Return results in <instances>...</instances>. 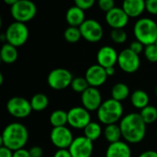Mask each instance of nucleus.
<instances>
[{
	"instance_id": "obj_1",
	"label": "nucleus",
	"mask_w": 157,
	"mask_h": 157,
	"mask_svg": "<svg viewBox=\"0 0 157 157\" xmlns=\"http://www.w3.org/2000/svg\"><path fill=\"white\" fill-rule=\"evenodd\" d=\"M146 125L140 113L127 114L120 122L122 138L130 144L141 143L146 134Z\"/></svg>"
},
{
	"instance_id": "obj_2",
	"label": "nucleus",
	"mask_w": 157,
	"mask_h": 157,
	"mask_svg": "<svg viewBox=\"0 0 157 157\" xmlns=\"http://www.w3.org/2000/svg\"><path fill=\"white\" fill-rule=\"evenodd\" d=\"M29 139V132L25 125L19 122L8 124L3 131L0 138L1 146L15 152L23 149Z\"/></svg>"
},
{
	"instance_id": "obj_3",
	"label": "nucleus",
	"mask_w": 157,
	"mask_h": 157,
	"mask_svg": "<svg viewBox=\"0 0 157 157\" xmlns=\"http://www.w3.org/2000/svg\"><path fill=\"white\" fill-rule=\"evenodd\" d=\"M133 33L136 40L144 46L155 44L157 40V23L152 18L142 17L135 22Z\"/></svg>"
},
{
	"instance_id": "obj_4",
	"label": "nucleus",
	"mask_w": 157,
	"mask_h": 157,
	"mask_svg": "<svg viewBox=\"0 0 157 157\" xmlns=\"http://www.w3.org/2000/svg\"><path fill=\"white\" fill-rule=\"evenodd\" d=\"M123 115V106L121 102L113 98L103 101L99 109H98V118L103 124L110 125L116 124L121 120Z\"/></svg>"
},
{
	"instance_id": "obj_5",
	"label": "nucleus",
	"mask_w": 157,
	"mask_h": 157,
	"mask_svg": "<svg viewBox=\"0 0 157 157\" xmlns=\"http://www.w3.org/2000/svg\"><path fill=\"white\" fill-rule=\"evenodd\" d=\"M5 36L6 43L17 48L27 42L29 36V31L25 23L15 21L7 27Z\"/></svg>"
},
{
	"instance_id": "obj_6",
	"label": "nucleus",
	"mask_w": 157,
	"mask_h": 157,
	"mask_svg": "<svg viewBox=\"0 0 157 157\" xmlns=\"http://www.w3.org/2000/svg\"><path fill=\"white\" fill-rule=\"evenodd\" d=\"M10 13L16 21L26 23L36 16L37 6L29 0H17V3L10 7Z\"/></svg>"
},
{
	"instance_id": "obj_7",
	"label": "nucleus",
	"mask_w": 157,
	"mask_h": 157,
	"mask_svg": "<svg viewBox=\"0 0 157 157\" xmlns=\"http://www.w3.org/2000/svg\"><path fill=\"white\" fill-rule=\"evenodd\" d=\"M73 79V75L69 70L65 68H55L49 73L47 83L54 90H63L71 86Z\"/></svg>"
},
{
	"instance_id": "obj_8",
	"label": "nucleus",
	"mask_w": 157,
	"mask_h": 157,
	"mask_svg": "<svg viewBox=\"0 0 157 157\" xmlns=\"http://www.w3.org/2000/svg\"><path fill=\"white\" fill-rule=\"evenodd\" d=\"M6 109L8 113L18 119L27 118L32 111L30 101L21 97H13L6 103Z\"/></svg>"
},
{
	"instance_id": "obj_9",
	"label": "nucleus",
	"mask_w": 157,
	"mask_h": 157,
	"mask_svg": "<svg viewBox=\"0 0 157 157\" xmlns=\"http://www.w3.org/2000/svg\"><path fill=\"white\" fill-rule=\"evenodd\" d=\"M118 64L123 72L132 74L140 68L141 60L138 54L133 52L130 48H127L119 53Z\"/></svg>"
},
{
	"instance_id": "obj_10",
	"label": "nucleus",
	"mask_w": 157,
	"mask_h": 157,
	"mask_svg": "<svg viewBox=\"0 0 157 157\" xmlns=\"http://www.w3.org/2000/svg\"><path fill=\"white\" fill-rule=\"evenodd\" d=\"M82 38L89 42H98L103 37V28L101 24L93 18L86 19L79 27Z\"/></svg>"
},
{
	"instance_id": "obj_11",
	"label": "nucleus",
	"mask_w": 157,
	"mask_h": 157,
	"mask_svg": "<svg viewBox=\"0 0 157 157\" xmlns=\"http://www.w3.org/2000/svg\"><path fill=\"white\" fill-rule=\"evenodd\" d=\"M50 139L52 144L57 147L58 150H60L69 149L75 138L73 136L72 132L66 126H63L52 128L51 131Z\"/></svg>"
},
{
	"instance_id": "obj_12",
	"label": "nucleus",
	"mask_w": 157,
	"mask_h": 157,
	"mask_svg": "<svg viewBox=\"0 0 157 157\" xmlns=\"http://www.w3.org/2000/svg\"><path fill=\"white\" fill-rule=\"evenodd\" d=\"M68 124L75 129H85L90 122V113L84 107H74L67 111Z\"/></svg>"
},
{
	"instance_id": "obj_13",
	"label": "nucleus",
	"mask_w": 157,
	"mask_h": 157,
	"mask_svg": "<svg viewBox=\"0 0 157 157\" xmlns=\"http://www.w3.org/2000/svg\"><path fill=\"white\" fill-rule=\"evenodd\" d=\"M69 152L73 157H91L93 154V142L85 136H79L74 139Z\"/></svg>"
},
{
	"instance_id": "obj_14",
	"label": "nucleus",
	"mask_w": 157,
	"mask_h": 157,
	"mask_svg": "<svg viewBox=\"0 0 157 157\" xmlns=\"http://www.w3.org/2000/svg\"><path fill=\"white\" fill-rule=\"evenodd\" d=\"M81 102L83 107L88 111H98L103 103L100 91L97 87L89 86L84 93L81 94Z\"/></svg>"
},
{
	"instance_id": "obj_15",
	"label": "nucleus",
	"mask_w": 157,
	"mask_h": 157,
	"mask_svg": "<svg viewBox=\"0 0 157 157\" xmlns=\"http://www.w3.org/2000/svg\"><path fill=\"white\" fill-rule=\"evenodd\" d=\"M85 78L86 79L89 86L98 87L102 86L108 78L106 69L99 64H93L86 71Z\"/></svg>"
},
{
	"instance_id": "obj_16",
	"label": "nucleus",
	"mask_w": 157,
	"mask_h": 157,
	"mask_svg": "<svg viewBox=\"0 0 157 157\" xmlns=\"http://www.w3.org/2000/svg\"><path fill=\"white\" fill-rule=\"evenodd\" d=\"M129 17L125 13V11L122 9V7H117L115 6L113 9L106 13V22L107 24L114 29H124V27L129 22Z\"/></svg>"
},
{
	"instance_id": "obj_17",
	"label": "nucleus",
	"mask_w": 157,
	"mask_h": 157,
	"mask_svg": "<svg viewBox=\"0 0 157 157\" xmlns=\"http://www.w3.org/2000/svg\"><path fill=\"white\" fill-rule=\"evenodd\" d=\"M118 57L119 53L113 47L109 45L103 46L97 53L98 64L104 68L114 67V65L118 63Z\"/></svg>"
},
{
	"instance_id": "obj_18",
	"label": "nucleus",
	"mask_w": 157,
	"mask_h": 157,
	"mask_svg": "<svg viewBox=\"0 0 157 157\" xmlns=\"http://www.w3.org/2000/svg\"><path fill=\"white\" fill-rule=\"evenodd\" d=\"M132 150L130 146L122 141L110 144L106 151V157H131Z\"/></svg>"
},
{
	"instance_id": "obj_19",
	"label": "nucleus",
	"mask_w": 157,
	"mask_h": 157,
	"mask_svg": "<svg viewBox=\"0 0 157 157\" xmlns=\"http://www.w3.org/2000/svg\"><path fill=\"white\" fill-rule=\"evenodd\" d=\"M122 9L129 17H138L145 10V1L144 0H125L122 3Z\"/></svg>"
},
{
	"instance_id": "obj_20",
	"label": "nucleus",
	"mask_w": 157,
	"mask_h": 157,
	"mask_svg": "<svg viewBox=\"0 0 157 157\" xmlns=\"http://www.w3.org/2000/svg\"><path fill=\"white\" fill-rule=\"evenodd\" d=\"M65 18L69 26L71 27H80L85 22V11L76 6H73L66 11Z\"/></svg>"
},
{
	"instance_id": "obj_21",
	"label": "nucleus",
	"mask_w": 157,
	"mask_h": 157,
	"mask_svg": "<svg viewBox=\"0 0 157 157\" xmlns=\"http://www.w3.org/2000/svg\"><path fill=\"white\" fill-rule=\"evenodd\" d=\"M18 56L17 50L16 47L9 43H6L2 46L0 51L1 61L5 63H13L17 61Z\"/></svg>"
},
{
	"instance_id": "obj_22",
	"label": "nucleus",
	"mask_w": 157,
	"mask_h": 157,
	"mask_svg": "<svg viewBox=\"0 0 157 157\" xmlns=\"http://www.w3.org/2000/svg\"><path fill=\"white\" fill-rule=\"evenodd\" d=\"M131 101L134 108L142 110L143 109L149 106V96L145 91L138 89L132 94Z\"/></svg>"
},
{
	"instance_id": "obj_23",
	"label": "nucleus",
	"mask_w": 157,
	"mask_h": 157,
	"mask_svg": "<svg viewBox=\"0 0 157 157\" xmlns=\"http://www.w3.org/2000/svg\"><path fill=\"white\" fill-rule=\"evenodd\" d=\"M104 136L106 140L109 143V144L120 142L121 138L122 137L120 125H118L117 123L107 125L104 129Z\"/></svg>"
},
{
	"instance_id": "obj_24",
	"label": "nucleus",
	"mask_w": 157,
	"mask_h": 157,
	"mask_svg": "<svg viewBox=\"0 0 157 157\" xmlns=\"http://www.w3.org/2000/svg\"><path fill=\"white\" fill-rule=\"evenodd\" d=\"M130 96V88L124 83H117L111 89V98L121 102Z\"/></svg>"
},
{
	"instance_id": "obj_25",
	"label": "nucleus",
	"mask_w": 157,
	"mask_h": 157,
	"mask_svg": "<svg viewBox=\"0 0 157 157\" xmlns=\"http://www.w3.org/2000/svg\"><path fill=\"white\" fill-rule=\"evenodd\" d=\"M50 123L53 128L63 127L68 123V114L63 109H56L50 116Z\"/></svg>"
},
{
	"instance_id": "obj_26",
	"label": "nucleus",
	"mask_w": 157,
	"mask_h": 157,
	"mask_svg": "<svg viewBox=\"0 0 157 157\" xmlns=\"http://www.w3.org/2000/svg\"><path fill=\"white\" fill-rule=\"evenodd\" d=\"M30 105L32 110L34 111H42L49 105V98L45 94L38 93L35 94L30 99Z\"/></svg>"
},
{
	"instance_id": "obj_27",
	"label": "nucleus",
	"mask_w": 157,
	"mask_h": 157,
	"mask_svg": "<svg viewBox=\"0 0 157 157\" xmlns=\"http://www.w3.org/2000/svg\"><path fill=\"white\" fill-rule=\"evenodd\" d=\"M84 136L92 141L93 143L97 141L102 134V128L100 124L91 121L85 129H84Z\"/></svg>"
},
{
	"instance_id": "obj_28",
	"label": "nucleus",
	"mask_w": 157,
	"mask_h": 157,
	"mask_svg": "<svg viewBox=\"0 0 157 157\" xmlns=\"http://www.w3.org/2000/svg\"><path fill=\"white\" fill-rule=\"evenodd\" d=\"M140 115L146 124L154 123L157 121V109L154 106L149 105L141 110Z\"/></svg>"
},
{
	"instance_id": "obj_29",
	"label": "nucleus",
	"mask_w": 157,
	"mask_h": 157,
	"mask_svg": "<svg viewBox=\"0 0 157 157\" xmlns=\"http://www.w3.org/2000/svg\"><path fill=\"white\" fill-rule=\"evenodd\" d=\"M63 37L65 40H67L70 43H75L77 42L81 38V31L78 27H71L69 26L63 32Z\"/></svg>"
},
{
	"instance_id": "obj_30",
	"label": "nucleus",
	"mask_w": 157,
	"mask_h": 157,
	"mask_svg": "<svg viewBox=\"0 0 157 157\" xmlns=\"http://www.w3.org/2000/svg\"><path fill=\"white\" fill-rule=\"evenodd\" d=\"M71 87L75 92L82 94L89 87V85L85 77H75L72 81Z\"/></svg>"
},
{
	"instance_id": "obj_31",
	"label": "nucleus",
	"mask_w": 157,
	"mask_h": 157,
	"mask_svg": "<svg viewBox=\"0 0 157 157\" xmlns=\"http://www.w3.org/2000/svg\"><path fill=\"white\" fill-rule=\"evenodd\" d=\"M110 38L115 43H124L127 40V33L123 29H114L110 31Z\"/></svg>"
},
{
	"instance_id": "obj_32",
	"label": "nucleus",
	"mask_w": 157,
	"mask_h": 157,
	"mask_svg": "<svg viewBox=\"0 0 157 157\" xmlns=\"http://www.w3.org/2000/svg\"><path fill=\"white\" fill-rule=\"evenodd\" d=\"M145 58L151 63H157V45L151 44L145 46L144 51Z\"/></svg>"
},
{
	"instance_id": "obj_33",
	"label": "nucleus",
	"mask_w": 157,
	"mask_h": 157,
	"mask_svg": "<svg viewBox=\"0 0 157 157\" xmlns=\"http://www.w3.org/2000/svg\"><path fill=\"white\" fill-rule=\"evenodd\" d=\"M98 6L101 10L108 13L115 7V2L113 0H99Z\"/></svg>"
},
{
	"instance_id": "obj_34",
	"label": "nucleus",
	"mask_w": 157,
	"mask_h": 157,
	"mask_svg": "<svg viewBox=\"0 0 157 157\" xmlns=\"http://www.w3.org/2000/svg\"><path fill=\"white\" fill-rule=\"evenodd\" d=\"M94 5H95L94 0H76L75 2V6H76L77 7L81 8L84 11L90 9Z\"/></svg>"
},
{
	"instance_id": "obj_35",
	"label": "nucleus",
	"mask_w": 157,
	"mask_h": 157,
	"mask_svg": "<svg viewBox=\"0 0 157 157\" xmlns=\"http://www.w3.org/2000/svg\"><path fill=\"white\" fill-rule=\"evenodd\" d=\"M129 48H130L133 52H135L136 54L139 55L140 53L144 52L145 46H144L142 42H140V41H138L137 40H135L134 41H132V42H131Z\"/></svg>"
},
{
	"instance_id": "obj_36",
	"label": "nucleus",
	"mask_w": 157,
	"mask_h": 157,
	"mask_svg": "<svg viewBox=\"0 0 157 157\" xmlns=\"http://www.w3.org/2000/svg\"><path fill=\"white\" fill-rule=\"evenodd\" d=\"M145 9L153 15H157V0L145 1Z\"/></svg>"
},
{
	"instance_id": "obj_37",
	"label": "nucleus",
	"mask_w": 157,
	"mask_h": 157,
	"mask_svg": "<svg viewBox=\"0 0 157 157\" xmlns=\"http://www.w3.org/2000/svg\"><path fill=\"white\" fill-rule=\"evenodd\" d=\"M29 151L31 157H42L43 155V149L40 146H33Z\"/></svg>"
},
{
	"instance_id": "obj_38",
	"label": "nucleus",
	"mask_w": 157,
	"mask_h": 157,
	"mask_svg": "<svg viewBox=\"0 0 157 157\" xmlns=\"http://www.w3.org/2000/svg\"><path fill=\"white\" fill-rule=\"evenodd\" d=\"M13 157H31L29 155V151L26 149H19L13 152Z\"/></svg>"
},
{
	"instance_id": "obj_39",
	"label": "nucleus",
	"mask_w": 157,
	"mask_h": 157,
	"mask_svg": "<svg viewBox=\"0 0 157 157\" xmlns=\"http://www.w3.org/2000/svg\"><path fill=\"white\" fill-rule=\"evenodd\" d=\"M53 157H73L71 155L68 149H60L57 150L54 154Z\"/></svg>"
},
{
	"instance_id": "obj_40",
	"label": "nucleus",
	"mask_w": 157,
	"mask_h": 157,
	"mask_svg": "<svg viewBox=\"0 0 157 157\" xmlns=\"http://www.w3.org/2000/svg\"><path fill=\"white\" fill-rule=\"evenodd\" d=\"M0 157H13V151L9 150L6 147H0Z\"/></svg>"
},
{
	"instance_id": "obj_41",
	"label": "nucleus",
	"mask_w": 157,
	"mask_h": 157,
	"mask_svg": "<svg viewBox=\"0 0 157 157\" xmlns=\"http://www.w3.org/2000/svg\"><path fill=\"white\" fill-rule=\"evenodd\" d=\"M139 157H157V152L155 151H152V150H149V151H145L144 153H142Z\"/></svg>"
},
{
	"instance_id": "obj_42",
	"label": "nucleus",
	"mask_w": 157,
	"mask_h": 157,
	"mask_svg": "<svg viewBox=\"0 0 157 157\" xmlns=\"http://www.w3.org/2000/svg\"><path fill=\"white\" fill-rule=\"evenodd\" d=\"M106 69V73L108 75V76H112L115 74V68L114 67H109V68H105Z\"/></svg>"
},
{
	"instance_id": "obj_43",
	"label": "nucleus",
	"mask_w": 157,
	"mask_h": 157,
	"mask_svg": "<svg viewBox=\"0 0 157 157\" xmlns=\"http://www.w3.org/2000/svg\"><path fill=\"white\" fill-rule=\"evenodd\" d=\"M17 0H4V2L6 4V5H9L10 6H13L16 3H17Z\"/></svg>"
},
{
	"instance_id": "obj_44",
	"label": "nucleus",
	"mask_w": 157,
	"mask_h": 157,
	"mask_svg": "<svg viewBox=\"0 0 157 157\" xmlns=\"http://www.w3.org/2000/svg\"><path fill=\"white\" fill-rule=\"evenodd\" d=\"M3 81H4V76H3V74L0 73V85L3 84Z\"/></svg>"
},
{
	"instance_id": "obj_45",
	"label": "nucleus",
	"mask_w": 157,
	"mask_h": 157,
	"mask_svg": "<svg viewBox=\"0 0 157 157\" xmlns=\"http://www.w3.org/2000/svg\"><path fill=\"white\" fill-rule=\"evenodd\" d=\"M155 95L157 96V86L155 88Z\"/></svg>"
},
{
	"instance_id": "obj_46",
	"label": "nucleus",
	"mask_w": 157,
	"mask_h": 157,
	"mask_svg": "<svg viewBox=\"0 0 157 157\" xmlns=\"http://www.w3.org/2000/svg\"><path fill=\"white\" fill-rule=\"evenodd\" d=\"M155 44H156V45H157V40H156V42H155Z\"/></svg>"
},
{
	"instance_id": "obj_47",
	"label": "nucleus",
	"mask_w": 157,
	"mask_h": 157,
	"mask_svg": "<svg viewBox=\"0 0 157 157\" xmlns=\"http://www.w3.org/2000/svg\"><path fill=\"white\" fill-rule=\"evenodd\" d=\"M156 138H157V132H156Z\"/></svg>"
}]
</instances>
